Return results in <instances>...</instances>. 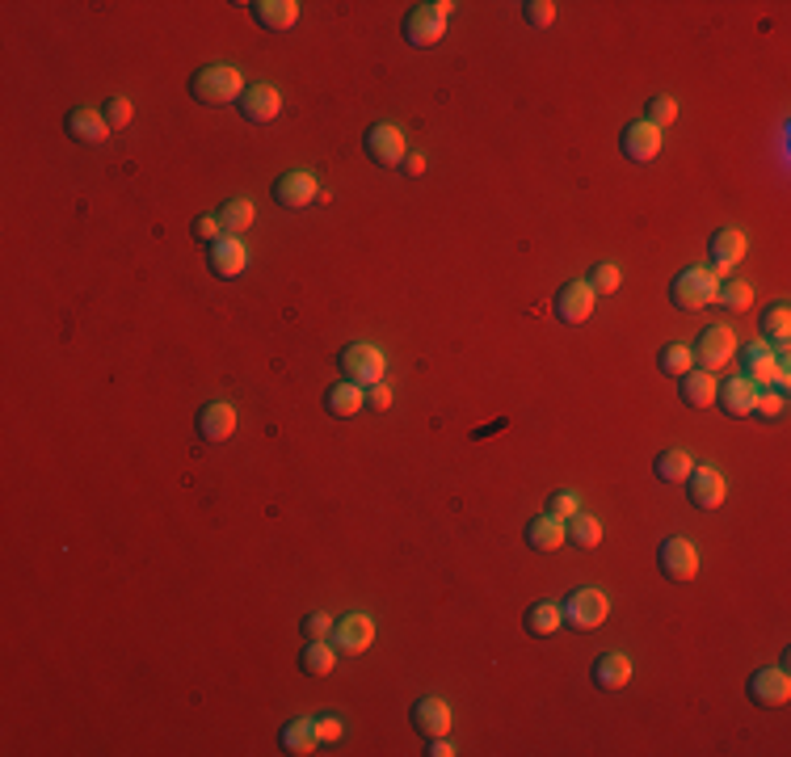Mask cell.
Instances as JSON below:
<instances>
[{
  "label": "cell",
  "instance_id": "obj_1",
  "mask_svg": "<svg viewBox=\"0 0 791 757\" xmlns=\"http://www.w3.org/2000/svg\"><path fill=\"white\" fill-rule=\"evenodd\" d=\"M245 93V80L232 64H207L190 76V97L198 106H228V101H240Z\"/></svg>",
  "mask_w": 791,
  "mask_h": 757
},
{
  "label": "cell",
  "instance_id": "obj_2",
  "mask_svg": "<svg viewBox=\"0 0 791 757\" xmlns=\"http://www.w3.org/2000/svg\"><path fill=\"white\" fill-rule=\"evenodd\" d=\"M383 350L371 341H350L346 350L337 354V371L346 383H358V387H371V383H383Z\"/></svg>",
  "mask_w": 791,
  "mask_h": 757
},
{
  "label": "cell",
  "instance_id": "obj_3",
  "mask_svg": "<svg viewBox=\"0 0 791 757\" xmlns=\"http://www.w3.org/2000/svg\"><path fill=\"white\" fill-rule=\"evenodd\" d=\"M716 286H720V278L712 270L691 265V270H682L674 282H669V299H674L678 312H703L707 303H716Z\"/></svg>",
  "mask_w": 791,
  "mask_h": 757
},
{
  "label": "cell",
  "instance_id": "obj_4",
  "mask_svg": "<svg viewBox=\"0 0 791 757\" xmlns=\"http://www.w3.org/2000/svg\"><path fill=\"white\" fill-rule=\"evenodd\" d=\"M451 0H434V5H413L404 17V43L413 47H434L446 34V17H451Z\"/></svg>",
  "mask_w": 791,
  "mask_h": 757
},
{
  "label": "cell",
  "instance_id": "obj_5",
  "mask_svg": "<svg viewBox=\"0 0 791 757\" xmlns=\"http://www.w3.org/2000/svg\"><path fill=\"white\" fill-rule=\"evenodd\" d=\"M606 615H611V602H606L602 589H577L560 606V619L569 631H594L606 623Z\"/></svg>",
  "mask_w": 791,
  "mask_h": 757
},
{
  "label": "cell",
  "instance_id": "obj_6",
  "mask_svg": "<svg viewBox=\"0 0 791 757\" xmlns=\"http://www.w3.org/2000/svg\"><path fill=\"white\" fill-rule=\"evenodd\" d=\"M737 345H741V341L733 337V329H724V324H712V329L699 333V345H691V354H695V362H699V371L716 375L720 366L733 362Z\"/></svg>",
  "mask_w": 791,
  "mask_h": 757
},
{
  "label": "cell",
  "instance_id": "obj_7",
  "mask_svg": "<svg viewBox=\"0 0 791 757\" xmlns=\"http://www.w3.org/2000/svg\"><path fill=\"white\" fill-rule=\"evenodd\" d=\"M362 148H367V156L375 160L379 169H396V165H404V156H409L404 131L392 127V122H379V127H371L367 139H362Z\"/></svg>",
  "mask_w": 791,
  "mask_h": 757
},
{
  "label": "cell",
  "instance_id": "obj_8",
  "mask_svg": "<svg viewBox=\"0 0 791 757\" xmlns=\"http://www.w3.org/2000/svg\"><path fill=\"white\" fill-rule=\"evenodd\" d=\"M245 265H249V253H245V244H240V236H215L211 244H207V270L215 274V278H240L245 274Z\"/></svg>",
  "mask_w": 791,
  "mask_h": 757
},
{
  "label": "cell",
  "instance_id": "obj_9",
  "mask_svg": "<svg viewBox=\"0 0 791 757\" xmlns=\"http://www.w3.org/2000/svg\"><path fill=\"white\" fill-rule=\"evenodd\" d=\"M657 568L665 572V581H691L699 572V547L691 539H665L657 547Z\"/></svg>",
  "mask_w": 791,
  "mask_h": 757
},
{
  "label": "cell",
  "instance_id": "obj_10",
  "mask_svg": "<svg viewBox=\"0 0 791 757\" xmlns=\"http://www.w3.org/2000/svg\"><path fill=\"white\" fill-rule=\"evenodd\" d=\"M375 640V619L354 610V615H341L333 623V648L346 652V657H358V652H367Z\"/></svg>",
  "mask_w": 791,
  "mask_h": 757
},
{
  "label": "cell",
  "instance_id": "obj_11",
  "mask_svg": "<svg viewBox=\"0 0 791 757\" xmlns=\"http://www.w3.org/2000/svg\"><path fill=\"white\" fill-rule=\"evenodd\" d=\"M737 366H741V379H749V383H775V366H779V358H775V345H766V341H749V345H737Z\"/></svg>",
  "mask_w": 791,
  "mask_h": 757
},
{
  "label": "cell",
  "instance_id": "obj_12",
  "mask_svg": "<svg viewBox=\"0 0 791 757\" xmlns=\"http://www.w3.org/2000/svg\"><path fill=\"white\" fill-rule=\"evenodd\" d=\"M64 131H68V139H72V143H80V148H97V143H106V135H110L106 114L93 110V106H76V110H68Z\"/></svg>",
  "mask_w": 791,
  "mask_h": 757
},
{
  "label": "cell",
  "instance_id": "obj_13",
  "mask_svg": "<svg viewBox=\"0 0 791 757\" xmlns=\"http://www.w3.org/2000/svg\"><path fill=\"white\" fill-rule=\"evenodd\" d=\"M236 110L245 122H274L278 110H282V97L274 85H266V80H257V85H245V93H240Z\"/></svg>",
  "mask_w": 791,
  "mask_h": 757
},
{
  "label": "cell",
  "instance_id": "obj_14",
  "mask_svg": "<svg viewBox=\"0 0 791 757\" xmlns=\"http://www.w3.org/2000/svg\"><path fill=\"white\" fill-rule=\"evenodd\" d=\"M686 484V501H691L695 509H716L724 501V476L720 467H691V476L682 480Z\"/></svg>",
  "mask_w": 791,
  "mask_h": 757
},
{
  "label": "cell",
  "instance_id": "obj_15",
  "mask_svg": "<svg viewBox=\"0 0 791 757\" xmlns=\"http://www.w3.org/2000/svg\"><path fill=\"white\" fill-rule=\"evenodd\" d=\"M316 177L312 173H303V169H291V173H282L278 181H274V202L278 207H287V211H303L308 202H316Z\"/></svg>",
  "mask_w": 791,
  "mask_h": 757
},
{
  "label": "cell",
  "instance_id": "obj_16",
  "mask_svg": "<svg viewBox=\"0 0 791 757\" xmlns=\"http://www.w3.org/2000/svg\"><path fill=\"white\" fill-rule=\"evenodd\" d=\"M409 720H413V728L430 741V736H446L451 732V707H446V699H438V694H421V699L413 703V711H409Z\"/></svg>",
  "mask_w": 791,
  "mask_h": 757
},
{
  "label": "cell",
  "instance_id": "obj_17",
  "mask_svg": "<svg viewBox=\"0 0 791 757\" xmlns=\"http://www.w3.org/2000/svg\"><path fill=\"white\" fill-rule=\"evenodd\" d=\"M236 434V408L228 400H211L198 408V438L202 442H228Z\"/></svg>",
  "mask_w": 791,
  "mask_h": 757
},
{
  "label": "cell",
  "instance_id": "obj_18",
  "mask_svg": "<svg viewBox=\"0 0 791 757\" xmlns=\"http://www.w3.org/2000/svg\"><path fill=\"white\" fill-rule=\"evenodd\" d=\"M619 143H623V156L627 160L648 165V160H657V152H661V131L653 127V122H627Z\"/></svg>",
  "mask_w": 791,
  "mask_h": 757
},
{
  "label": "cell",
  "instance_id": "obj_19",
  "mask_svg": "<svg viewBox=\"0 0 791 757\" xmlns=\"http://www.w3.org/2000/svg\"><path fill=\"white\" fill-rule=\"evenodd\" d=\"M791 694V682H787V669H758L754 678H749V703L754 707H783Z\"/></svg>",
  "mask_w": 791,
  "mask_h": 757
},
{
  "label": "cell",
  "instance_id": "obj_20",
  "mask_svg": "<svg viewBox=\"0 0 791 757\" xmlns=\"http://www.w3.org/2000/svg\"><path fill=\"white\" fill-rule=\"evenodd\" d=\"M590 312H594V291L585 282H569V286H560V291H556V316L564 324L590 320Z\"/></svg>",
  "mask_w": 791,
  "mask_h": 757
},
{
  "label": "cell",
  "instance_id": "obj_21",
  "mask_svg": "<svg viewBox=\"0 0 791 757\" xmlns=\"http://www.w3.org/2000/svg\"><path fill=\"white\" fill-rule=\"evenodd\" d=\"M707 257H712L716 270H733V265L745 257V232L741 228H716L712 240H707Z\"/></svg>",
  "mask_w": 791,
  "mask_h": 757
},
{
  "label": "cell",
  "instance_id": "obj_22",
  "mask_svg": "<svg viewBox=\"0 0 791 757\" xmlns=\"http://www.w3.org/2000/svg\"><path fill=\"white\" fill-rule=\"evenodd\" d=\"M324 408L337 417V421H350V417H358L362 408H367V387H358V383H333L329 392H324Z\"/></svg>",
  "mask_w": 791,
  "mask_h": 757
},
{
  "label": "cell",
  "instance_id": "obj_23",
  "mask_svg": "<svg viewBox=\"0 0 791 757\" xmlns=\"http://www.w3.org/2000/svg\"><path fill=\"white\" fill-rule=\"evenodd\" d=\"M590 678L602 690H623L627 682H632V657H623V652H602L590 669Z\"/></svg>",
  "mask_w": 791,
  "mask_h": 757
},
{
  "label": "cell",
  "instance_id": "obj_24",
  "mask_svg": "<svg viewBox=\"0 0 791 757\" xmlns=\"http://www.w3.org/2000/svg\"><path fill=\"white\" fill-rule=\"evenodd\" d=\"M754 396H758V387L749 383V379H724L720 387H716V400H720V408L728 417H749V408H754Z\"/></svg>",
  "mask_w": 791,
  "mask_h": 757
},
{
  "label": "cell",
  "instance_id": "obj_25",
  "mask_svg": "<svg viewBox=\"0 0 791 757\" xmlns=\"http://www.w3.org/2000/svg\"><path fill=\"white\" fill-rule=\"evenodd\" d=\"M249 9H253V22L261 30H291L299 22L295 0H257V5H249Z\"/></svg>",
  "mask_w": 791,
  "mask_h": 757
},
{
  "label": "cell",
  "instance_id": "obj_26",
  "mask_svg": "<svg viewBox=\"0 0 791 757\" xmlns=\"http://www.w3.org/2000/svg\"><path fill=\"white\" fill-rule=\"evenodd\" d=\"M678 396H682V404H691V408H707L716 400V375L691 366L686 375H678Z\"/></svg>",
  "mask_w": 791,
  "mask_h": 757
},
{
  "label": "cell",
  "instance_id": "obj_27",
  "mask_svg": "<svg viewBox=\"0 0 791 757\" xmlns=\"http://www.w3.org/2000/svg\"><path fill=\"white\" fill-rule=\"evenodd\" d=\"M278 745H282V753H295V757H303V753H312L320 741H316V724L312 720H303V715H295V720H287L278 728Z\"/></svg>",
  "mask_w": 791,
  "mask_h": 757
},
{
  "label": "cell",
  "instance_id": "obj_28",
  "mask_svg": "<svg viewBox=\"0 0 791 757\" xmlns=\"http://www.w3.org/2000/svg\"><path fill=\"white\" fill-rule=\"evenodd\" d=\"M526 543H531L535 551H556L564 547V522L552 518V514H539L526 522Z\"/></svg>",
  "mask_w": 791,
  "mask_h": 757
},
{
  "label": "cell",
  "instance_id": "obj_29",
  "mask_svg": "<svg viewBox=\"0 0 791 757\" xmlns=\"http://www.w3.org/2000/svg\"><path fill=\"white\" fill-rule=\"evenodd\" d=\"M337 665V648H329V640H308V648L299 652V669L308 678H329Z\"/></svg>",
  "mask_w": 791,
  "mask_h": 757
},
{
  "label": "cell",
  "instance_id": "obj_30",
  "mask_svg": "<svg viewBox=\"0 0 791 757\" xmlns=\"http://www.w3.org/2000/svg\"><path fill=\"white\" fill-rule=\"evenodd\" d=\"M758 324H762V341L775 345V350H783L787 337H791V312H787V303H770V308L758 316Z\"/></svg>",
  "mask_w": 791,
  "mask_h": 757
},
{
  "label": "cell",
  "instance_id": "obj_31",
  "mask_svg": "<svg viewBox=\"0 0 791 757\" xmlns=\"http://www.w3.org/2000/svg\"><path fill=\"white\" fill-rule=\"evenodd\" d=\"M691 455L686 450H661V455L653 459V472H657V480H665V484H682L686 476H691Z\"/></svg>",
  "mask_w": 791,
  "mask_h": 757
},
{
  "label": "cell",
  "instance_id": "obj_32",
  "mask_svg": "<svg viewBox=\"0 0 791 757\" xmlns=\"http://www.w3.org/2000/svg\"><path fill=\"white\" fill-rule=\"evenodd\" d=\"M253 202L249 198H232V202H223L219 207V228L228 232V236H240L245 228H253Z\"/></svg>",
  "mask_w": 791,
  "mask_h": 757
},
{
  "label": "cell",
  "instance_id": "obj_33",
  "mask_svg": "<svg viewBox=\"0 0 791 757\" xmlns=\"http://www.w3.org/2000/svg\"><path fill=\"white\" fill-rule=\"evenodd\" d=\"M716 303H720L724 312H749V303H754V291H749V282H741V278H720Z\"/></svg>",
  "mask_w": 791,
  "mask_h": 757
},
{
  "label": "cell",
  "instance_id": "obj_34",
  "mask_svg": "<svg viewBox=\"0 0 791 757\" xmlns=\"http://www.w3.org/2000/svg\"><path fill=\"white\" fill-rule=\"evenodd\" d=\"M564 543H573V547H598L602 543V522L590 518V514L569 518V522H564Z\"/></svg>",
  "mask_w": 791,
  "mask_h": 757
},
{
  "label": "cell",
  "instance_id": "obj_35",
  "mask_svg": "<svg viewBox=\"0 0 791 757\" xmlns=\"http://www.w3.org/2000/svg\"><path fill=\"white\" fill-rule=\"evenodd\" d=\"M564 619H560V606L556 602H535L531 610H526V631L531 636H552V631H560Z\"/></svg>",
  "mask_w": 791,
  "mask_h": 757
},
{
  "label": "cell",
  "instance_id": "obj_36",
  "mask_svg": "<svg viewBox=\"0 0 791 757\" xmlns=\"http://www.w3.org/2000/svg\"><path fill=\"white\" fill-rule=\"evenodd\" d=\"M657 366H661L665 375H686V371H691V366H695L691 345H686V341H669L665 350L657 354Z\"/></svg>",
  "mask_w": 791,
  "mask_h": 757
},
{
  "label": "cell",
  "instance_id": "obj_37",
  "mask_svg": "<svg viewBox=\"0 0 791 757\" xmlns=\"http://www.w3.org/2000/svg\"><path fill=\"white\" fill-rule=\"evenodd\" d=\"M783 413H787L783 392H770V387H758V396H754V408H749V417L775 421V417H783Z\"/></svg>",
  "mask_w": 791,
  "mask_h": 757
},
{
  "label": "cell",
  "instance_id": "obj_38",
  "mask_svg": "<svg viewBox=\"0 0 791 757\" xmlns=\"http://www.w3.org/2000/svg\"><path fill=\"white\" fill-rule=\"evenodd\" d=\"M547 514L560 518V522H569V518L581 514V497L573 493V488H556V493L547 497Z\"/></svg>",
  "mask_w": 791,
  "mask_h": 757
},
{
  "label": "cell",
  "instance_id": "obj_39",
  "mask_svg": "<svg viewBox=\"0 0 791 757\" xmlns=\"http://www.w3.org/2000/svg\"><path fill=\"white\" fill-rule=\"evenodd\" d=\"M585 286H590L594 295H611V291H619V265H615V261L594 265L590 278H585Z\"/></svg>",
  "mask_w": 791,
  "mask_h": 757
},
{
  "label": "cell",
  "instance_id": "obj_40",
  "mask_svg": "<svg viewBox=\"0 0 791 757\" xmlns=\"http://www.w3.org/2000/svg\"><path fill=\"white\" fill-rule=\"evenodd\" d=\"M678 118V101L674 97H665V93H657L653 101H648V118L644 122H653V127L661 131V127H669V122Z\"/></svg>",
  "mask_w": 791,
  "mask_h": 757
},
{
  "label": "cell",
  "instance_id": "obj_41",
  "mask_svg": "<svg viewBox=\"0 0 791 757\" xmlns=\"http://www.w3.org/2000/svg\"><path fill=\"white\" fill-rule=\"evenodd\" d=\"M522 17H526V26L543 30V26L556 22V5H552V0H526V5H522Z\"/></svg>",
  "mask_w": 791,
  "mask_h": 757
},
{
  "label": "cell",
  "instance_id": "obj_42",
  "mask_svg": "<svg viewBox=\"0 0 791 757\" xmlns=\"http://www.w3.org/2000/svg\"><path fill=\"white\" fill-rule=\"evenodd\" d=\"M101 114H106V127H110V131H118V127H127V122H131L135 106H131L127 97H110L106 106H101Z\"/></svg>",
  "mask_w": 791,
  "mask_h": 757
},
{
  "label": "cell",
  "instance_id": "obj_43",
  "mask_svg": "<svg viewBox=\"0 0 791 757\" xmlns=\"http://www.w3.org/2000/svg\"><path fill=\"white\" fill-rule=\"evenodd\" d=\"M333 636V619L324 615V610H312L308 619H303V640H329Z\"/></svg>",
  "mask_w": 791,
  "mask_h": 757
},
{
  "label": "cell",
  "instance_id": "obj_44",
  "mask_svg": "<svg viewBox=\"0 0 791 757\" xmlns=\"http://www.w3.org/2000/svg\"><path fill=\"white\" fill-rule=\"evenodd\" d=\"M194 236L198 240H215V236H223V228H219V215H202V219H194Z\"/></svg>",
  "mask_w": 791,
  "mask_h": 757
},
{
  "label": "cell",
  "instance_id": "obj_45",
  "mask_svg": "<svg viewBox=\"0 0 791 757\" xmlns=\"http://www.w3.org/2000/svg\"><path fill=\"white\" fill-rule=\"evenodd\" d=\"M316 724V741H341V720H333V715H324V720H312Z\"/></svg>",
  "mask_w": 791,
  "mask_h": 757
},
{
  "label": "cell",
  "instance_id": "obj_46",
  "mask_svg": "<svg viewBox=\"0 0 791 757\" xmlns=\"http://www.w3.org/2000/svg\"><path fill=\"white\" fill-rule=\"evenodd\" d=\"M392 404V392H388V383H371L367 387V408H375V413H383V408Z\"/></svg>",
  "mask_w": 791,
  "mask_h": 757
},
{
  "label": "cell",
  "instance_id": "obj_47",
  "mask_svg": "<svg viewBox=\"0 0 791 757\" xmlns=\"http://www.w3.org/2000/svg\"><path fill=\"white\" fill-rule=\"evenodd\" d=\"M425 753H430V757H451L455 745L446 741V736H430V741H425Z\"/></svg>",
  "mask_w": 791,
  "mask_h": 757
},
{
  "label": "cell",
  "instance_id": "obj_48",
  "mask_svg": "<svg viewBox=\"0 0 791 757\" xmlns=\"http://www.w3.org/2000/svg\"><path fill=\"white\" fill-rule=\"evenodd\" d=\"M404 169L417 177V173H425V160H421V156H404Z\"/></svg>",
  "mask_w": 791,
  "mask_h": 757
}]
</instances>
